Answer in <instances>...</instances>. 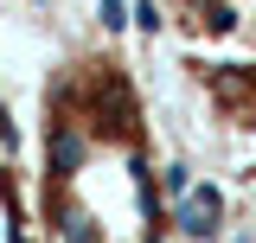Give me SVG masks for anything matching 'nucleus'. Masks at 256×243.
I'll return each instance as SVG.
<instances>
[{
    "label": "nucleus",
    "mask_w": 256,
    "mask_h": 243,
    "mask_svg": "<svg viewBox=\"0 0 256 243\" xmlns=\"http://www.w3.org/2000/svg\"><path fill=\"white\" fill-rule=\"evenodd\" d=\"M173 224H180V237L212 243L218 224H224V192H218V186H192L186 198H173Z\"/></svg>",
    "instance_id": "1"
},
{
    "label": "nucleus",
    "mask_w": 256,
    "mask_h": 243,
    "mask_svg": "<svg viewBox=\"0 0 256 243\" xmlns=\"http://www.w3.org/2000/svg\"><path fill=\"white\" fill-rule=\"evenodd\" d=\"M84 160H90V128H84V122H70V116H58V122H52V173L70 180Z\"/></svg>",
    "instance_id": "2"
},
{
    "label": "nucleus",
    "mask_w": 256,
    "mask_h": 243,
    "mask_svg": "<svg viewBox=\"0 0 256 243\" xmlns=\"http://www.w3.org/2000/svg\"><path fill=\"white\" fill-rule=\"evenodd\" d=\"M96 20L109 32H122V26H134V6H128V0H96Z\"/></svg>",
    "instance_id": "3"
},
{
    "label": "nucleus",
    "mask_w": 256,
    "mask_h": 243,
    "mask_svg": "<svg viewBox=\"0 0 256 243\" xmlns=\"http://www.w3.org/2000/svg\"><path fill=\"white\" fill-rule=\"evenodd\" d=\"M160 186H166V198H186V192H192V166H186V160H166Z\"/></svg>",
    "instance_id": "4"
},
{
    "label": "nucleus",
    "mask_w": 256,
    "mask_h": 243,
    "mask_svg": "<svg viewBox=\"0 0 256 243\" xmlns=\"http://www.w3.org/2000/svg\"><path fill=\"white\" fill-rule=\"evenodd\" d=\"M134 26H141V32H160V6H154V0H134Z\"/></svg>",
    "instance_id": "5"
},
{
    "label": "nucleus",
    "mask_w": 256,
    "mask_h": 243,
    "mask_svg": "<svg viewBox=\"0 0 256 243\" xmlns=\"http://www.w3.org/2000/svg\"><path fill=\"white\" fill-rule=\"evenodd\" d=\"M0 154H20V128H13L6 109H0Z\"/></svg>",
    "instance_id": "6"
}]
</instances>
